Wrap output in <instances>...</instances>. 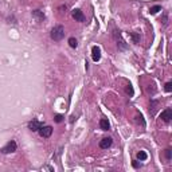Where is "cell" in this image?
I'll use <instances>...</instances> for the list:
<instances>
[{"label": "cell", "mask_w": 172, "mask_h": 172, "mask_svg": "<svg viewBox=\"0 0 172 172\" xmlns=\"http://www.w3.org/2000/svg\"><path fill=\"white\" fill-rule=\"evenodd\" d=\"M65 36V28L62 26H55L54 28L51 30V38L54 40H62Z\"/></svg>", "instance_id": "cell-1"}, {"label": "cell", "mask_w": 172, "mask_h": 172, "mask_svg": "<svg viewBox=\"0 0 172 172\" xmlns=\"http://www.w3.org/2000/svg\"><path fill=\"white\" fill-rule=\"evenodd\" d=\"M15 151H16V143L14 140H11L2 148V153H12Z\"/></svg>", "instance_id": "cell-2"}, {"label": "cell", "mask_w": 172, "mask_h": 172, "mask_svg": "<svg viewBox=\"0 0 172 172\" xmlns=\"http://www.w3.org/2000/svg\"><path fill=\"white\" fill-rule=\"evenodd\" d=\"M38 132H39V134H40L42 137L47 138V137H50V136H51V133H52V128H51L50 125H46V126H43V125H42Z\"/></svg>", "instance_id": "cell-3"}, {"label": "cell", "mask_w": 172, "mask_h": 172, "mask_svg": "<svg viewBox=\"0 0 172 172\" xmlns=\"http://www.w3.org/2000/svg\"><path fill=\"white\" fill-rule=\"evenodd\" d=\"M71 15H73V19L75 20V22H84L85 20V15H84V12L81 11V10H73V12H71Z\"/></svg>", "instance_id": "cell-4"}, {"label": "cell", "mask_w": 172, "mask_h": 172, "mask_svg": "<svg viewBox=\"0 0 172 172\" xmlns=\"http://www.w3.org/2000/svg\"><path fill=\"white\" fill-rule=\"evenodd\" d=\"M40 126H42V122L38 121V120H32L28 122V129L32 130V132H38L40 129Z\"/></svg>", "instance_id": "cell-5"}, {"label": "cell", "mask_w": 172, "mask_h": 172, "mask_svg": "<svg viewBox=\"0 0 172 172\" xmlns=\"http://www.w3.org/2000/svg\"><path fill=\"white\" fill-rule=\"evenodd\" d=\"M161 120L164 121V122H170L171 121V118H172V109L171 108H167L164 112H161Z\"/></svg>", "instance_id": "cell-6"}, {"label": "cell", "mask_w": 172, "mask_h": 172, "mask_svg": "<svg viewBox=\"0 0 172 172\" xmlns=\"http://www.w3.org/2000/svg\"><path fill=\"white\" fill-rule=\"evenodd\" d=\"M92 52H93V54H92L93 61H94V62H98V61L101 59V48L98 46H93Z\"/></svg>", "instance_id": "cell-7"}, {"label": "cell", "mask_w": 172, "mask_h": 172, "mask_svg": "<svg viewBox=\"0 0 172 172\" xmlns=\"http://www.w3.org/2000/svg\"><path fill=\"white\" fill-rule=\"evenodd\" d=\"M113 144V140L110 137H105V138H102V140L100 141V148L102 149H108L110 145Z\"/></svg>", "instance_id": "cell-8"}, {"label": "cell", "mask_w": 172, "mask_h": 172, "mask_svg": "<svg viewBox=\"0 0 172 172\" xmlns=\"http://www.w3.org/2000/svg\"><path fill=\"white\" fill-rule=\"evenodd\" d=\"M32 16H34V18H36V20H38V22H43L44 18H46L43 12H42V11H39V10L32 11Z\"/></svg>", "instance_id": "cell-9"}, {"label": "cell", "mask_w": 172, "mask_h": 172, "mask_svg": "<svg viewBox=\"0 0 172 172\" xmlns=\"http://www.w3.org/2000/svg\"><path fill=\"white\" fill-rule=\"evenodd\" d=\"M100 128L102 130H109L110 129V124H109V121L106 120V118H102V120L100 121Z\"/></svg>", "instance_id": "cell-10"}, {"label": "cell", "mask_w": 172, "mask_h": 172, "mask_svg": "<svg viewBox=\"0 0 172 172\" xmlns=\"http://www.w3.org/2000/svg\"><path fill=\"white\" fill-rule=\"evenodd\" d=\"M147 157H148V155H147L144 151H140V152L137 153V159H138V160H141V161L147 160Z\"/></svg>", "instance_id": "cell-11"}, {"label": "cell", "mask_w": 172, "mask_h": 172, "mask_svg": "<svg viewBox=\"0 0 172 172\" xmlns=\"http://www.w3.org/2000/svg\"><path fill=\"white\" fill-rule=\"evenodd\" d=\"M159 11H161V7H160V6H153V7H151L149 14H151V15H155V14H157Z\"/></svg>", "instance_id": "cell-12"}, {"label": "cell", "mask_w": 172, "mask_h": 172, "mask_svg": "<svg viewBox=\"0 0 172 172\" xmlns=\"http://www.w3.org/2000/svg\"><path fill=\"white\" fill-rule=\"evenodd\" d=\"M69 44H70V47L77 48V46H78V42H77L75 38H70V39H69Z\"/></svg>", "instance_id": "cell-13"}, {"label": "cell", "mask_w": 172, "mask_h": 172, "mask_svg": "<svg viewBox=\"0 0 172 172\" xmlns=\"http://www.w3.org/2000/svg\"><path fill=\"white\" fill-rule=\"evenodd\" d=\"M130 36L133 38V42H134V43H138V40H140V35H138V34H134V32H130Z\"/></svg>", "instance_id": "cell-14"}, {"label": "cell", "mask_w": 172, "mask_h": 172, "mask_svg": "<svg viewBox=\"0 0 172 172\" xmlns=\"http://www.w3.org/2000/svg\"><path fill=\"white\" fill-rule=\"evenodd\" d=\"M171 153H172V151H171V148H167L165 149V157H167V160H171Z\"/></svg>", "instance_id": "cell-15"}, {"label": "cell", "mask_w": 172, "mask_h": 172, "mask_svg": "<svg viewBox=\"0 0 172 172\" xmlns=\"http://www.w3.org/2000/svg\"><path fill=\"white\" fill-rule=\"evenodd\" d=\"M164 89H165V92H168V93H170V92H172V84H171V82H167Z\"/></svg>", "instance_id": "cell-16"}, {"label": "cell", "mask_w": 172, "mask_h": 172, "mask_svg": "<svg viewBox=\"0 0 172 172\" xmlns=\"http://www.w3.org/2000/svg\"><path fill=\"white\" fill-rule=\"evenodd\" d=\"M62 121H63L62 114H57V116H55V122H62Z\"/></svg>", "instance_id": "cell-17"}, {"label": "cell", "mask_w": 172, "mask_h": 172, "mask_svg": "<svg viewBox=\"0 0 172 172\" xmlns=\"http://www.w3.org/2000/svg\"><path fill=\"white\" fill-rule=\"evenodd\" d=\"M126 93L129 94V96H133V89H132V86H128V88H126Z\"/></svg>", "instance_id": "cell-18"}, {"label": "cell", "mask_w": 172, "mask_h": 172, "mask_svg": "<svg viewBox=\"0 0 172 172\" xmlns=\"http://www.w3.org/2000/svg\"><path fill=\"white\" fill-rule=\"evenodd\" d=\"M136 118H137V122H141V125H143V126L145 125V122H144V120H143V116H141V114H140V116H137Z\"/></svg>", "instance_id": "cell-19"}, {"label": "cell", "mask_w": 172, "mask_h": 172, "mask_svg": "<svg viewBox=\"0 0 172 172\" xmlns=\"http://www.w3.org/2000/svg\"><path fill=\"white\" fill-rule=\"evenodd\" d=\"M133 167H134V168H138V167H140V164H138L137 161H133Z\"/></svg>", "instance_id": "cell-20"}]
</instances>
